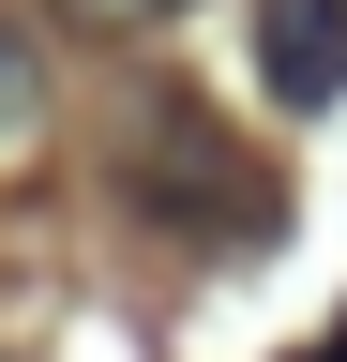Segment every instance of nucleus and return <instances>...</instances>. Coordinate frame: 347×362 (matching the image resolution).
<instances>
[{
	"label": "nucleus",
	"instance_id": "1",
	"mask_svg": "<svg viewBox=\"0 0 347 362\" xmlns=\"http://www.w3.org/2000/svg\"><path fill=\"white\" fill-rule=\"evenodd\" d=\"M121 197L151 226H182V242H257V226H272V166H257L196 90H166V106H136V136H121Z\"/></svg>",
	"mask_w": 347,
	"mask_h": 362
},
{
	"label": "nucleus",
	"instance_id": "2",
	"mask_svg": "<svg viewBox=\"0 0 347 362\" xmlns=\"http://www.w3.org/2000/svg\"><path fill=\"white\" fill-rule=\"evenodd\" d=\"M257 76L272 106H347V0H257Z\"/></svg>",
	"mask_w": 347,
	"mask_h": 362
},
{
	"label": "nucleus",
	"instance_id": "3",
	"mask_svg": "<svg viewBox=\"0 0 347 362\" xmlns=\"http://www.w3.org/2000/svg\"><path fill=\"white\" fill-rule=\"evenodd\" d=\"M30 90H46V76H30V45H16V30H0V136L30 121Z\"/></svg>",
	"mask_w": 347,
	"mask_h": 362
},
{
	"label": "nucleus",
	"instance_id": "4",
	"mask_svg": "<svg viewBox=\"0 0 347 362\" xmlns=\"http://www.w3.org/2000/svg\"><path fill=\"white\" fill-rule=\"evenodd\" d=\"M61 16H91V30H151V16H182V0H61Z\"/></svg>",
	"mask_w": 347,
	"mask_h": 362
},
{
	"label": "nucleus",
	"instance_id": "5",
	"mask_svg": "<svg viewBox=\"0 0 347 362\" xmlns=\"http://www.w3.org/2000/svg\"><path fill=\"white\" fill-rule=\"evenodd\" d=\"M302 362H347V332H332V347H302Z\"/></svg>",
	"mask_w": 347,
	"mask_h": 362
}]
</instances>
